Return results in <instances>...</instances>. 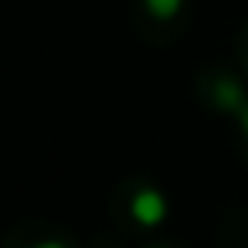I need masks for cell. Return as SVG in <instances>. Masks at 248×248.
<instances>
[{"mask_svg": "<svg viewBox=\"0 0 248 248\" xmlns=\"http://www.w3.org/2000/svg\"><path fill=\"white\" fill-rule=\"evenodd\" d=\"M163 214H167V201H163V194H160V190L146 187V190H140V194L133 197V217H136L140 224L153 228V224H160V221H163Z\"/></svg>", "mask_w": 248, "mask_h": 248, "instance_id": "1", "label": "cell"}, {"mask_svg": "<svg viewBox=\"0 0 248 248\" xmlns=\"http://www.w3.org/2000/svg\"><path fill=\"white\" fill-rule=\"evenodd\" d=\"M180 4L184 0H146V7H150L153 17H173L180 11Z\"/></svg>", "mask_w": 248, "mask_h": 248, "instance_id": "2", "label": "cell"}, {"mask_svg": "<svg viewBox=\"0 0 248 248\" xmlns=\"http://www.w3.org/2000/svg\"><path fill=\"white\" fill-rule=\"evenodd\" d=\"M241 123H245V129H248V106L241 109Z\"/></svg>", "mask_w": 248, "mask_h": 248, "instance_id": "3", "label": "cell"}]
</instances>
